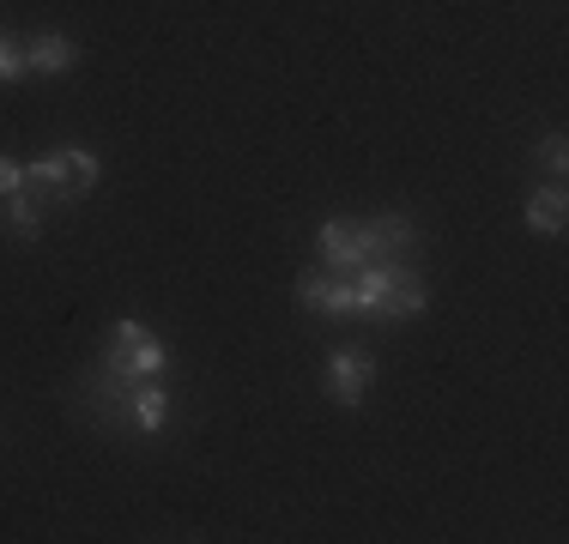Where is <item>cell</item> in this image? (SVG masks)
Instances as JSON below:
<instances>
[{
	"label": "cell",
	"mask_w": 569,
	"mask_h": 544,
	"mask_svg": "<svg viewBox=\"0 0 569 544\" xmlns=\"http://www.w3.org/2000/svg\"><path fill=\"white\" fill-rule=\"evenodd\" d=\"M164 412H170V393L158 387V381H140V393H133V430L158 435L164 430Z\"/></svg>",
	"instance_id": "8fae6325"
},
{
	"label": "cell",
	"mask_w": 569,
	"mask_h": 544,
	"mask_svg": "<svg viewBox=\"0 0 569 544\" xmlns=\"http://www.w3.org/2000/svg\"><path fill=\"white\" fill-rule=\"evenodd\" d=\"M425 309V279L412 266H388L370 261L351 272V315H370V321H406Z\"/></svg>",
	"instance_id": "6da1fadb"
},
{
	"label": "cell",
	"mask_w": 569,
	"mask_h": 544,
	"mask_svg": "<svg viewBox=\"0 0 569 544\" xmlns=\"http://www.w3.org/2000/svg\"><path fill=\"white\" fill-rule=\"evenodd\" d=\"M12 188H24V163H7V158H0V194H12Z\"/></svg>",
	"instance_id": "9a60e30c"
},
{
	"label": "cell",
	"mask_w": 569,
	"mask_h": 544,
	"mask_svg": "<svg viewBox=\"0 0 569 544\" xmlns=\"http://www.w3.org/2000/svg\"><path fill=\"white\" fill-rule=\"evenodd\" d=\"M103 363H110L116 375H128V381H158V375H164V345H158L140 321H116Z\"/></svg>",
	"instance_id": "3957f363"
},
{
	"label": "cell",
	"mask_w": 569,
	"mask_h": 544,
	"mask_svg": "<svg viewBox=\"0 0 569 544\" xmlns=\"http://www.w3.org/2000/svg\"><path fill=\"white\" fill-rule=\"evenodd\" d=\"M24 188H37L43 200H61V170H56V158H31V163H24Z\"/></svg>",
	"instance_id": "7c38bea8"
},
{
	"label": "cell",
	"mask_w": 569,
	"mask_h": 544,
	"mask_svg": "<svg viewBox=\"0 0 569 544\" xmlns=\"http://www.w3.org/2000/svg\"><path fill=\"white\" fill-rule=\"evenodd\" d=\"M563 145H569L563 133H551V140H546V163H551L558 175H563V163H569V152H563Z\"/></svg>",
	"instance_id": "2e32d148"
},
{
	"label": "cell",
	"mask_w": 569,
	"mask_h": 544,
	"mask_svg": "<svg viewBox=\"0 0 569 544\" xmlns=\"http://www.w3.org/2000/svg\"><path fill=\"white\" fill-rule=\"evenodd\" d=\"M297 296H303L316 315H351V272L346 266L303 272V279H297Z\"/></svg>",
	"instance_id": "8992f818"
},
{
	"label": "cell",
	"mask_w": 569,
	"mask_h": 544,
	"mask_svg": "<svg viewBox=\"0 0 569 544\" xmlns=\"http://www.w3.org/2000/svg\"><path fill=\"white\" fill-rule=\"evenodd\" d=\"M133 393H140V381H128L110 363H98V370L79 375V417L98 430H133Z\"/></svg>",
	"instance_id": "7a4b0ae2"
},
{
	"label": "cell",
	"mask_w": 569,
	"mask_h": 544,
	"mask_svg": "<svg viewBox=\"0 0 569 544\" xmlns=\"http://www.w3.org/2000/svg\"><path fill=\"white\" fill-rule=\"evenodd\" d=\"M0 79H24V49L7 31H0Z\"/></svg>",
	"instance_id": "5bb4252c"
},
{
	"label": "cell",
	"mask_w": 569,
	"mask_h": 544,
	"mask_svg": "<svg viewBox=\"0 0 569 544\" xmlns=\"http://www.w3.org/2000/svg\"><path fill=\"white\" fill-rule=\"evenodd\" d=\"M328 400H340V405H358L363 400V387L376 381V357L370 351H333L328 357Z\"/></svg>",
	"instance_id": "5b68a950"
},
{
	"label": "cell",
	"mask_w": 569,
	"mask_h": 544,
	"mask_svg": "<svg viewBox=\"0 0 569 544\" xmlns=\"http://www.w3.org/2000/svg\"><path fill=\"white\" fill-rule=\"evenodd\" d=\"M7 230L19 242H31L37 230H43V194H37V188H12L7 194Z\"/></svg>",
	"instance_id": "9c48e42d"
},
{
	"label": "cell",
	"mask_w": 569,
	"mask_h": 544,
	"mask_svg": "<svg viewBox=\"0 0 569 544\" xmlns=\"http://www.w3.org/2000/svg\"><path fill=\"white\" fill-rule=\"evenodd\" d=\"M321 254H328V266H370V261H388L382 242H376V224H358V218H328L321 224Z\"/></svg>",
	"instance_id": "277c9868"
},
{
	"label": "cell",
	"mask_w": 569,
	"mask_h": 544,
	"mask_svg": "<svg viewBox=\"0 0 569 544\" xmlns=\"http://www.w3.org/2000/svg\"><path fill=\"white\" fill-rule=\"evenodd\" d=\"M376 242H382V254H400L406 242H412V218H406V212L376 218Z\"/></svg>",
	"instance_id": "4fadbf2b"
},
{
	"label": "cell",
	"mask_w": 569,
	"mask_h": 544,
	"mask_svg": "<svg viewBox=\"0 0 569 544\" xmlns=\"http://www.w3.org/2000/svg\"><path fill=\"white\" fill-rule=\"evenodd\" d=\"M56 170H61V200H79V194H91V188H98L103 163L91 158V152H79V145H67V152H56Z\"/></svg>",
	"instance_id": "ba28073f"
},
{
	"label": "cell",
	"mask_w": 569,
	"mask_h": 544,
	"mask_svg": "<svg viewBox=\"0 0 569 544\" xmlns=\"http://www.w3.org/2000/svg\"><path fill=\"white\" fill-rule=\"evenodd\" d=\"M19 49H24V73H67V67L79 61L73 37H61V31H43V37H19Z\"/></svg>",
	"instance_id": "52a82bcc"
},
{
	"label": "cell",
	"mask_w": 569,
	"mask_h": 544,
	"mask_svg": "<svg viewBox=\"0 0 569 544\" xmlns=\"http://www.w3.org/2000/svg\"><path fill=\"white\" fill-rule=\"evenodd\" d=\"M527 224H533L539 236H558V230L569 224L563 188H539V194H527Z\"/></svg>",
	"instance_id": "30bf717a"
}]
</instances>
